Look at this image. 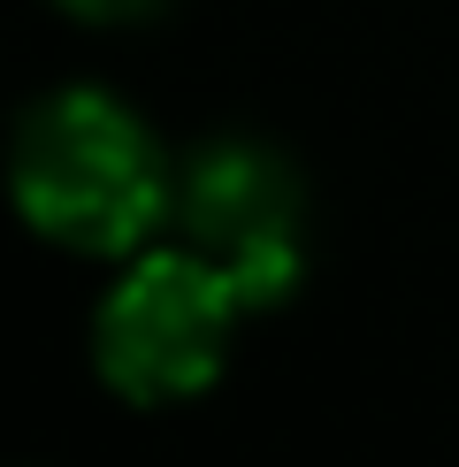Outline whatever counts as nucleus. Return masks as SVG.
Instances as JSON below:
<instances>
[{
    "label": "nucleus",
    "mask_w": 459,
    "mask_h": 467,
    "mask_svg": "<svg viewBox=\"0 0 459 467\" xmlns=\"http://www.w3.org/2000/svg\"><path fill=\"white\" fill-rule=\"evenodd\" d=\"M238 291H230L199 253H146L123 284L100 299L92 322V353H100L107 391L168 406L215 383V368L230 353V322H238Z\"/></svg>",
    "instance_id": "2"
},
{
    "label": "nucleus",
    "mask_w": 459,
    "mask_h": 467,
    "mask_svg": "<svg viewBox=\"0 0 459 467\" xmlns=\"http://www.w3.org/2000/svg\"><path fill=\"white\" fill-rule=\"evenodd\" d=\"M306 192L268 146H207L184 177V238L245 306H276L306 261Z\"/></svg>",
    "instance_id": "3"
},
{
    "label": "nucleus",
    "mask_w": 459,
    "mask_h": 467,
    "mask_svg": "<svg viewBox=\"0 0 459 467\" xmlns=\"http://www.w3.org/2000/svg\"><path fill=\"white\" fill-rule=\"evenodd\" d=\"M69 16H92V24H130V16L161 8V0H62Z\"/></svg>",
    "instance_id": "4"
},
{
    "label": "nucleus",
    "mask_w": 459,
    "mask_h": 467,
    "mask_svg": "<svg viewBox=\"0 0 459 467\" xmlns=\"http://www.w3.org/2000/svg\"><path fill=\"white\" fill-rule=\"evenodd\" d=\"M15 200L69 253H130L168 215V169L123 100L54 92L15 123Z\"/></svg>",
    "instance_id": "1"
}]
</instances>
